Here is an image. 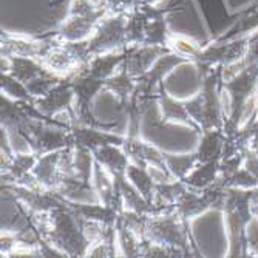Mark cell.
Listing matches in <instances>:
<instances>
[{
	"instance_id": "5b68a950",
	"label": "cell",
	"mask_w": 258,
	"mask_h": 258,
	"mask_svg": "<svg viewBox=\"0 0 258 258\" xmlns=\"http://www.w3.org/2000/svg\"><path fill=\"white\" fill-rule=\"evenodd\" d=\"M122 56L121 54H102L98 56L95 60H93L88 67V75L96 76L99 79L107 81L108 78H111L114 75V68H118V65L122 62Z\"/></svg>"
},
{
	"instance_id": "8992f818",
	"label": "cell",
	"mask_w": 258,
	"mask_h": 258,
	"mask_svg": "<svg viewBox=\"0 0 258 258\" xmlns=\"http://www.w3.org/2000/svg\"><path fill=\"white\" fill-rule=\"evenodd\" d=\"M217 173V166L214 161L210 162H203L200 167H194L192 172L185 176V182L192 185L194 189H206L215 179Z\"/></svg>"
},
{
	"instance_id": "7a4b0ae2",
	"label": "cell",
	"mask_w": 258,
	"mask_h": 258,
	"mask_svg": "<svg viewBox=\"0 0 258 258\" xmlns=\"http://www.w3.org/2000/svg\"><path fill=\"white\" fill-rule=\"evenodd\" d=\"M95 156L98 159L99 164L113 175V176H118V175H125V170L128 167V156L127 153H122L119 149H116L111 144L102 146L99 149L95 150Z\"/></svg>"
},
{
	"instance_id": "4fadbf2b",
	"label": "cell",
	"mask_w": 258,
	"mask_h": 258,
	"mask_svg": "<svg viewBox=\"0 0 258 258\" xmlns=\"http://www.w3.org/2000/svg\"><path fill=\"white\" fill-rule=\"evenodd\" d=\"M90 2H91L93 5H95V7H98V5H99V4L102 2V0H90Z\"/></svg>"
},
{
	"instance_id": "2e32d148",
	"label": "cell",
	"mask_w": 258,
	"mask_h": 258,
	"mask_svg": "<svg viewBox=\"0 0 258 258\" xmlns=\"http://www.w3.org/2000/svg\"><path fill=\"white\" fill-rule=\"evenodd\" d=\"M256 87H258V79H256Z\"/></svg>"
},
{
	"instance_id": "277c9868",
	"label": "cell",
	"mask_w": 258,
	"mask_h": 258,
	"mask_svg": "<svg viewBox=\"0 0 258 258\" xmlns=\"http://www.w3.org/2000/svg\"><path fill=\"white\" fill-rule=\"evenodd\" d=\"M10 59H11V63H10L11 75L23 84H27L31 79L42 75V68L31 57L16 56V57H10Z\"/></svg>"
},
{
	"instance_id": "30bf717a",
	"label": "cell",
	"mask_w": 258,
	"mask_h": 258,
	"mask_svg": "<svg viewBox=\"0 0 258 258\" xmlns=\"http://www.w3.org/2000/svg\"><path fill=\"white\" fill-rule=\"evenodd\" d=\"M2 88L7 96H13L16 99H22V101L30 99V91H28L27 85H23V82H20L14 76L2 75Z\"/></svg>"
},
{
	"instance_id": "52a82bcc",
	"label": "cell",
	"mask_w": 258,
	"mask_h": 258,
	"mask_svg": "<svg viewBox=\"0 0 258 258\" xmlns=\"http://www.w3.org/2000/svg\"><path fill=\"white\" fill-rule=\"evenodd\" d=\"M161 111H162V118L166 121H178V122H182V124H189L192 125L190 122V114L187 111L185 105L169 98V96H164L161 99Z\"/></svg>"
},
{
	"instance_id": "5bb4252c",
	"label": "cell",
	"mask_w": 258,
	"mask_h": 258,
	"mask_svg": "<svg viewBox=\"0 0 258 258\" xmlns=\"http://www.w3.org/2000/svg\"><path fill=\"white\" fill-rule=\"evenodd\" d=\"M253 214H255V217L258 218V204H255V207H253Z\"/></svg>"
},
{
	"instance_id": "3957f363",
	"label": "cell",
	"mask_w": 258,
	"mask_h": 258,
	"mask_svg": "<svg viewBox=\"0 0 258 258\" xmlns=\"http://www.w3.org/2000/svg\"><path fill=\"white\" fill-rule=\"evenodd\" d=\"M45 65L56 75L70 73L78 67V57L72 53V50L56 48L45 54Z\"/></svg>"
},
{
	"instance_id": "7c38bea8",
	"label": "cell",
	"mask_w": 258,
	"mask_h": 258,
	"mask_svg": "<svg viewBox=\"0 0 258 258\" xmlns=\"http://www.w3.org/2000/svg\"><path fill=\"white\" fill-rule=\"evenodd\" d=\"M170 46L176 51L178 56H200V48L195 42H192L190 39L187 37H173L170 40Z\"/></svg>"
},
{
	"instance_id": "6da1fadb",
	"label": "cell",
	"mask_w": 258,
	"mask_h": 258,
	"mask_svg": "<svg viewBox=\"0 0 258 258\" xmlns=\"http://www.w3.org/2000/svg\"><path fill=\"white\" fill-rule=\"evenodd\" d=\"M75 91L72 85H56L48 95L37 101L39 110L46 116H54L59 111H63L73 101Z\"/></svg>"
},
{
	"instance_id": "9c48e42d",
	"label": "cell",
	"mask_w": 258,
	"mask_h": 258,
	"mask_svg": "<svg viewBox=\"0 0 258 258\" xmlns=\"http://www.w3.org/2000/svg\"><path fill=\"white\" fill-rule=\"evenodd\" d=\"M220 147H221V141L217 133L210 132V133L204 135V138L201 141V146H200V152H198V159L201 162L214 161V158L220 153Z\"/></svg>"
},
{
	"instance_id": "9a60e30c",
	"label": "cell",
	"mask_w": 258,
	"mask_h": 258,
	"mask_svg": "<svg viewBox=\"0 0 258 258\" xmlns=\"http://www.w3.org/2000/svg\"><path fill=\"white\" fill-rule=\"evenodd\" d=\"M256 107H258V98H256Z\"/></svg>"
},
{
	"instance_id": "8fae6325",
	"label": "cell",
	"mask_w": 258,
	"mask_h": 258,
	"mask_svg": "<svg viewBox=\"0 0 258 258\" xmlns=\"http://www.w3.org/2000/svg\"><path fill=\"white\" fill-rule=\"evenodd\" d=\"M105 84L110 90H113L116 95H119V96L130 95V93L135 90V84L132 82V75H128L127 72L113 75L111 78H108L105 81Z\"/></svg>"
},
{
	"instance_id": "ba28073f",
	"label": "cell",
	"mask_w": 258,
	"mask_h": 258,
	"mask_svg": "<svg viewBox=\"0 0 258 258\" xmlns=\"http://www.w3.org/2000/svg\"><path fill=\"white\" fill-rule=\"evenodd\" d=\"M197 155H181V156H166L167 169L178 178H185L195 167Z\"/></svg>"
}]
</instances>
